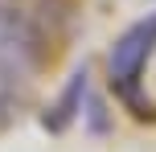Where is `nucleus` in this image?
<instances>
[{
	"label": "nucleus",
	"mask_w": 156,
	"mask_h": 152,
	"mask_svg": "<svg viewBox=\"0 0 156 152\" xmlns=\"http://www.w3.org/2000/svg\"><path fill=\"white\" fill-rule=\"evenodd\" d=\"M152 58H156V12H148L136 25H127L115 37V45H111V54H107L111 87H115L119 95H132V90L140 87V78H144V70H148Z\"/></svg>",
	"instance_id": "obj_1"
},
{
	"label": "nucleus",
	"mask_w": 156,
	"mask_h": 152,
	"mask_svg": "<svg viewBox=\"0 0 156 152\" xmlns=\"http://www.w3.org/2000/svg\"><path fill=\"white\" fill-rule=\"evenodd\" d=\"M0 62L25 78L45 62V33L25 8L4 4V0H0Z\"/></svg>",
	"instance_id": "obj_2"
},
{
	"label": "nucleus",
	"mask_w": 156,
	"mask_h": 152,
	"mask_svg": "<svg viewBox=\"0 0 156 152\" xmlns=\"http://www.w3.org/2000/svg\"><path fill=\"white\" fill-rule=\"evenodd\" d=\"M82 95H86V66H82V70H74V74H70V82H66L62 99H58V103L49 107V111H54V115H45V128L62 132L66 123H70L74 115L82 111Z\"/></svg>",
	"instance_id": "obj_3"
},
{
	"label": "nucleus",
	"mask_w": 156,
	"mask_h": 152,
	"mask_svg": "<svg viewBox=\"0 0 156 152\" xmlns=\"http://www.w3.org/2000/svg\"><path fill=\"white\" fill-rule=\"evenodd\" d=\"M21 82H25V74H16L12 66L0 62V128L12 119L16 103H21Z\"/></svg>",
	"instance_id": "obj_4"
}]
</instances>
